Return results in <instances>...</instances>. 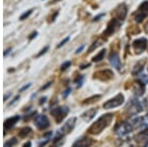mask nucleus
Listing matches in <instances>:
<instances>
[{
    "mask_svg": "<svg viewBox=\"0 0 148 147\" xmlns=\"http://www.w3.org/2000/svg\"><path fill=\"white\" fill-rule=\"evenodd\" d=\"M113 118H114V116L112 115V113L103 115L99 120H96V122L89 127L88 131L92 134H99L100 132H102L107 126H109L110 124L112 122V120H113Z\"/></svg>",
    "mask_w": 148,
    "mask_h": 147,
    "instance_id": "obj_1",
    "label": "nucleus"
},
{
    "mask_svg": "<svg viewBox=\"0 0 148 147\" xmlns=\"http://www.w3.org/2000/svg\"><path fill=\"white\" fill-rule=\"evenodd\" d=\"M125 110L128 115H137L138 113L142 112L143 109L139 101L136 100V99H132V100L128 102Z\"/></svg>",
    "mask_w": 148,
    "mask_h": 147,
    "instance_id": "obj_2",
    "label": "nucleus"
},
{
    "mask_svg": "<svg viewBox=\"0 0 148 147\" xmlns=\"http://www.w3.org/2000/svg\"><path fill=\"white\" fill-rule=\"evenodd\" d=\"M114 132H116L118 135L121 136H125L126 134H128L130 132H131L132 130V126H131L130 124L126 122H121L120 124H118L114 127Z\"/></svg>",
    "mask_w": 148,
    "mask_h": 147,
    "instance_id": "obj_3",
    "label": "nucleus"
},
{
    "mask_svg": "<svg viewBox=\"0 0 148 147\" xmlns=\"http://www.w3.org/2000/svg\"><path fill=\"white\" fill-rule=\"evenodd\" d=\"M69 113V109L67 107H58L53 110H51V115L56 118V122H61L62 120L66 117V115Z\"/></svg>",
    "mask_w": 148,
    "mask_h": 147,
    "instance_id": "obj_4",
    "label": "nucleus"
},
{
    "mask_svg": "<svg viewBox=\"0 0 148 147\" xmlns=\"http://www.w3.org/2000/svg\"><path fill=\"white\" fill-rule=\"evenodd\" d=\"M125 101V97H123V94H119L116 95L114 98L111 99V100L107 101L106 103L104 104V109H113V108H116V107L121 106V104Z\"/></svg>",
    "mask_w": 148,
    "mask_h": 147,
    "instance_id": "obj_5",
    "label": "nucleus"
},
{
    "mask_svg": "<svg viewBox=\"0 0 148 147\" xmlns=\"http://www.w3.org/2000/svg\"><path fill=\"white\" fill-rule=\"evenodd\" d=\"M133 49H134V51L136 53H142L143 51L146 49L147 46V40L145 38H140L138 40H135L134 42H132Z\"/></svg>",
    "mask_w": 148,
    "mask_h": 147,
    "instance_id": "obj_6",
    "label": "nucleus"
},
{
    "mask_svg": "<svg viewBox=\"0 0 148 147\" xmlns=\"http://www.w3.org/2000/svg\"><path fill=\"white\" fill-rule=\"evenodd\" d=\"M35 124L36 126L38 127L39 129L40 130H44L47 129L49 126V120L46 116H42V115H40L36 118L35 120Z\"/></svg>",
    "mask_w": 148,
    "mask_h": 147,
    "instance_id": "obj_7",
    "label": "nucleus"
},
{
    "mask_svg": "<svg viewBox=\"0 0 148 147\" xmlns=\"http://www.w3.org/2000/svg\"><path fill=\"white\" fill-rule=\"evenodd\" d=\"M95 78L99 80H102V81H109L110 79H112L114 76V73L112 70L110 69H104V70H100L96 72L94 74Z\"/></svg>",
    "mask_w": 148,
    "mask_h": 147,
    "instance_id": "obj_8",
    "label": "nucleus"
},
{
    "mask_svg": "<svg viewBox=\"0 0 148 147\" xmlns=\"http://www.w3.org/2000/svg\"><path fill=\"white\" fill-rule=\"evenodd\" d=\"M75 122H76V118H69V120H67V122H66V124H64L62 127H61V129L58 131L59 135L63 136L65 133H68V132H70L71 130L74 129V126H75Z\"/></svg>",
    "mask_w": 148,
    "mask_h": 147,
    "instance_id": "obj_9",
    "label": "nucleus"
},
{
    "mask_svg": "<svg viewBox=\"0 0 148 147\" xmlns=\"http://www.w3.org/2000/svg\"><path fill=\"white\" fill-rule=\"evenodd\" d=\"M114 15L116 18L120 21H123L127 15V7L125 4H120L116 9H114Z\"/></svg>",
    "mask_w": 148,
    "mask_h": 147,
    "instance_id": "obj_10",
    "label": "nucleus"
},
{
    "mask_svg": "<svg viewBox=\"0 0 148 147\" xmlns=\"http://www.w3.org/2000/svg\"><path fill=\"white\" fill-rule=\"evenodd\" d=\"M109 60H110V63L112 64L113 67H114L116 69L120 70L121 69V59H120V56L116 53H113L111 55L109 56Z\"/></svg>",
    "mask_w": 148,
    "mask_h": 147,
    "instance_id": "obj_11",
    "label": "nucleus"
},
{
    "mask_svg": "<svg viewBox=\"0 0 148 147\" xmlns=\"http://www.w3.org/2000/svg\"><path fill=\"white\" fill-rule=\"evenodd\" d=\"M19 120H20V117H19V116H15V117L7 118V120H5V122H4V129H12L14 125L17 124V122Z\"/></svg>",
    "mask_w": 148,
    "mask_h": 147,
    "instance_id": "obj_12",
    "label": "nucleus"
},
{
    "mask_svg": "<svg viewBox=\"0 0 148 147\" xmlns=\"http://www.w3.org/2000/svg\"><path fill=\"white\" fill-rule=\"evenodd\" d=\"M132 90H133V92H134L135 95H137V96H141V95L144 94V91H145L144 85L138 81V83L136 82V83H134V84H133Z\"/></svg>",
    "mask_w": 148,
    "mask_h": 147,
    "instance_id": "obj_13",
    "label": "nucleus"
},
{
    "mask_svg": "<svg viewBox=\"0 0 148 147\" xmlns=\"http://www.w3.org/2000/svg\"><path fill=\"white\" fill-rule=\"evenodd\" d=\"M116 19H113V20H111V22L109 23L108 27H107V30L104 32V35L107 36V37L111 36L114 32V30H116Z\"/></svg>",
    "mask_w": 148,
    "mask_h": 147,
    "instance_id": "obj_14",
    "label": "nucleus"
},
{
    "mask_svg": "<svg viewBox=\"0 0 148 147\" xmlns=\"http://www.w3.org/2000/svg\"><path fill=\"white\" fill-rule=\"evenodd\" d=\"M97 113V110L96 109H90L88 110L87 112H85L82 115V118L85 120V122H90L93 118L96 116Z\"/></svg>",
    "mask_w": 148,
    "mask_h": 147,
    "instance_id": "obj_15",
    "label": "nucleus"
},
{
    "mask_svg": "<svg viewBox=\"0 0 148 147\" xmlns=\"http://www.w3.org/2000/svg\"><path fill=\"white\" fill-rule=\"evenodd\" d=\"M92 143H93L92 139L86 137V138H82V139H80V140H78L75 143V145L78 147H89L92 145Z\"/></svg>",
    "mask_w": 148,
    "mask_h": 147,
    "instance_id": "obj_16",
    "label": "nucleus"
},
{
    "mask_svg": "<svg viewBox=\"0 0 148 147\" xmlns=\"http://www.w3.org/2000/svg\"><path fill=\"white\" fill-rule=\"evenodd\" d=\"M144 65H145V61L142 60V61H139L138 63L134 65V67H133L132 69V75H138L140 72L143 70V68H144Z\"/></svg>",
    "mask_w": 148,
    "mask_h": 147,
    "instance_id": "obj_17",
    "label": "nucleus"
},
{
    "mask_svg": "<svg viewBox=\"0 0 148 147\" xmlns=\"http://www.w3.org/2000/svg\"><path fill=\"white\" fill-rule=\"evenodd\" d=\"M31 132H32V129H31L30 127H23V129L20 130V132H19V136L22 137V138H25V137H27Z\"/></svg>",
    "mask_w": 148,
    "mask_h": 147,
    "instance_id": "obj_18",
    "label": "nucleus"
},
{
    "mask_svg": "<svg viewBox=\"0 0 148 147\" xmlns=\"http://www.w3.org/2000/svg\"><path fill=\"white\" fill-rule=\"evenodd\" d=\"M105 53H106V49H102L97 55H95L94 57L92 58V60L94 61V62H98V61L103 60V58H104V56H105Z\"/></svg>",
    "mask_w": 148,
    "mask_h": 147,
    "instance_id": "obj_19",
    "label": "nucleus"
},
{
    "mask_svg": "<svg viewBox=\"0 0 148 147\" xmlns=\"http://www.w3.org/2000/svg\"><path fill=\"white\" fill-rule=\"evenodd\" d=\"M138 12L144 14V15H147L148 14V1H144L143 3H141V5L139 6V11Z\"/></svg>",
    "mask_w": 148,
    "mask_h": 147,
    "instance_id": "obj_20",
    "label": "nucleus"
},
{
    "mask_svg": "<svg viewBox=\"0 0 148 147\" xmlns=\"http://www.w3.org/2000/svg\"><path fill=\"white\" fill-rule=\"evenodd\" d=\"M100 98H101V96H100V95H97V96H94V97H92V98L87 99L86 101L83 102V104H84V105H86V104L95 103V102H97V100H99Z\"/></svg>",
    "mask_w": 148,
    "mask_h": 147,
    "instance_id": "obj_21",
    "label": "nucleus"
},
{
    "mask_svg": "<svg viewBox=\"0 0 148 147\" xmlns=\"http://www.w3.org/2000/svg\"><path fill=\"white\" fill-rule=\"evenodd\" d=\"M145 17H146V15H144V14L140 13V12H137V14L134 16V20L136 21L137 23H140L143 21V19H144Z\"/></svg>",
    "mask_w": 148,
    "mask_h": 147,
    "instance_id": "obj_22",
    "label": "nucleus"
},
{
    "mask_svg": "<svg viewBox=\"0 0 148 147\" xmlns=\"http://www.w3.org/2000/svg\"><path fill=\"white\" fill-rule=\"evenodd\" d=\"M138 81L140 83H142L143 85H146L148 83V76L147 75H140V76L138 77Z\"/></svg>",
    "mask_w": 148,
    "mask_h": 147,
    "instance_id": "obj_23",
    "label": "nucleus"
},
{
    "mask_svg": "<svg viewBox=\"0 0 148 147\" xmlns=\"http://www.w3.org/2000/svg\"><path fill=\"white\" fill-rule=\"evenodd\" d=\"M17 143V139L16 138H12L10 139V140H8V141H6L5 142V144H4V147H12L14 145V144H16Z\"/></svg>",
    "mask_w": 148,
    "mask_h": 147,
    "instance_id": "obj_24",
    "label": "nucleus"
},
{
    "mask_svg": "<svg viewBox=\"0 0 148 147\" xmlns=\"http://www.w3.org/2000/svg\"><path fill=\"white\" fill-rule=\"evenodd\" d=\"M132 124H134V125H140V124H143V118H133L132 120Z\"/></svg>",
    "mask_w": 148,
    "mask_h": 147,
    "instance_id": "obj_25",
    "label": "nucleus"
},
{
    "mask_svg": "<svg viewBox=\"0 0 148 147\" xmlns=\"http://www.w3.org/2000/svg\"><path fill=\"white\" fill-rule=\"evenodd\" d=\"M32 12H33V10H32V9H31V10H29V11H27V12H25V13H24L23 15H22V16H21V17H20V20H21V21L25 20L26 18H28L29 16L31 15V13H32Z\"/></svg>",
    "mask_w": 148,
    "mask_h": 147,
    "instance_id": "obj_26",
    "label": "nucleus"
},
{
    "mask_svg": "<svg viewBox=\"0 0 148 147\" xmlns=\"http://www.w3.org/2000/svg\"><path fill=\"white\" fill-rule=\"evenodd\" d=\"M70 64H71L70 61H65V62H64L63 64L60 66V69H61V71L66 70V69H67V68L69 67V66H70Z\"/></svg>",
    "mask_w": 148,
    "mask_h": 147,
    "instance_id": "obj_27",
    "label": "nucleus"
},
{
    "mask_svg": "<svg viewBox=\"0 0 148 147\" xmlns=\"http://www.w3.org/2000/svg\"><path fill=\"white\" fill-rule=\"evenodd\" d=\"M47 49H49V46H46V47H45L44 49H42V51H40V53H39V54H38V55H37V57H40V55H42V54H44V53H46V51H47Z\"/></svg>",
    "mask_w": 148,
    "mask_h": 147,
    "instance_id": "obj_28",
    "label": "nucleus"
},
{
    "mask_svg": "<svg viewBox=\"0 0 148 147\" xmlns=\"http://www.w3.org/2000/svg\"><path fill=\"white\" fill-rule=\"evenodd\" d=\"M68 41H69V37H67V38H65V39H64V40H63V41H62V42H60V44H58V46H57V47H61V46H63V44H66V42H67Z\"/></svg>",
    "mask_w": 148,
    "mask_h": 147,
    "instance_id": "obj_29",
    "label": "nucleus"
},
{
    "mask_svg": "<svg viewBox=\"0 0 148 147\" xmlns=\"http://www.w3.org/2000/svg\"><path fill=\"white\" fill-rule=\"evenodd\" d=\"M37 36H38V32H36V31H35V32H33L32 34L29 36V40H33L34 38L37 37Z\"/></svg>",
    "mask_w": 148,
    "mask_h": 147,
    "instance_id": "obj_30",
    "label": "nucleus"
},
{
    "mask_svg": "<svg viewBox=\"0 0 148 147\" xmlns=\"http://www.w3.org/2000/svg\"><path fill=\"white\" fill-rule=\"evenodd\" d=\"M83 79H84V77H83V76H80V77H79V79L76 80V83H77V84H78V87H80V86H81V84H82Z\"/></svg>",
    "mask_w": 148,
    "mask_h": 147,
    "instance_id": "obj_31",
    "label": "nucleus"
},
{
    "mask_svg": "<svg viewBox=\"0 0 148 147\" xmlns=\"http://www.w3.org/2000/svg\"><path fill=\"white\" fill-rule=\"evenodd\" d=\"M98 46V42H95L94 44H93V46H92V47H90V49H89V53H91V51H94V49H96V46Z\"/></svg>",
    "mask_w": 148,
    "mask_h": 147,
    "instance_id": "obj_32",
    "label": "nucleus"
},
{
    "mask_svg": "<svg viewBox=\"0 0 148 147\" xmlns=\"http://www.w3.org/2000/svg\"><path fill=\"white\" fill-rule=\"evenodd\" d=\"M18 99H19V96H17V97H15V98H14V100L11 102V103H9V106H11V105H13L14 103H16V102L18 101Z\"/></svg>",
    "mask_w": 148,
    "mask_h": 147,
    "instance_id": "obj_33",
    "label": "nucleus"
},
{
    "mask_svg": "<svg viewBox=\"0 0 148 147\" xmlns=\"http://www.w3.org/2000/svg\"><path fill=\"white\" fill-rule=\"evenodd\" d=\"M30 86H31V84H27V85H26V86H24L23 88H21V89H20V92H23L24 90L28 89V88H29V87H30Z\"/></svg>",
    "mask_w": 148,
    "mask_h": 147,
    "instance_id": "obj_34",
    "label": "nucleus"
},
{
    "mask_svg": "<svg viewBox=\"0 0 148 147\" xmlns=\"http://www.w3.org/2000/svg\"><path fill=\"white\" fill-rule=\"evenodd\" d=\"M103 16H104V14H101V15H98V16H96V17H95L94 19H93V21H94V22H96L98 19H100L101 17H103Z\"/></svg>",
    "mask_w": 148,
    "mask_h": 147,
    "instance_id": "obj_35",
    "label": "nucleus"
},
{
    "mask_svg": "<svg viewBox=\"0 0 148 147\" xmlns=\"http://www.w3.org/2000/svg\"><path fill=\"white\" fill-rule=\"evenodd\" d=\"M71 90H70V88H68L67 90L65 91V93H64V95H63V97L64 98H66V96H68V94H69V92H70Z\"/></svg>",
    "mask_w": 148,
    "mask_h": 147,
    "instance_id": "obj_36",
    "label": "nucleus"
},
{
    "mask_svg": "<svg viewBox=\"0 0 148 147\" xmlns=\"http://www.w3.org/2000/svg\"><path fill=\"white\" fill-rule=\"evenodd\" d=\"M83 49H84V46H81L79 49H78L77 51H76V53H80V51H83Z\"/></svg>",
    "mask_w": 148,
    "mask_h": 147,
    "instance_id": "obj_37",
    "label": "nucleus"
},
{
    "mask_svg": "<svg viewBox=\"0 0 148 147\" xmlns=\"http://www.w3.org/2000/svg\"><path fill=\"white\" fill-rule=\"evenodd\" d=\"M11 51V49L9 47V49H7L5 51H4V56H6V55H8V53H9V51Z\"/></svg>",
    "mask_w": 148,
    "mask_h": 147,
    "instance_id": "obj_38",
    "label": "nucleus"
},
{
    "mask_svg": "<svg viewBox=\"0 0 148 147\" xmlns=\"http://www.w3.org/2000/svg\"><path fill=\"white\" fill-rule=\"evenodd\" d=\"M31 146H32V144H31V142H30V141L27 142V143H25V144L23 145V147H31Z\"/></svg>",
    "mask_w": 148,
    "mask_h": 147,
    "instance_id": "obj_39",
    "label": "nucleus"
},
{
    "mask_svg": "<svg viewBox=\"0 0 148 147\" xmlns=\"http://www.w3.org/2000/svg\"><path fill=\"white\" fill-rule=\"evenodd\" d=\"M57 14H58V12H56V14H54V15H53V17H52L51 18V22H53V21H54V19H56V16H57Z\"/></svg>",
    "mask_w": 148,
    "mask_h": 147,
    "instance_id": "obj_40",
    "label": "nucleus"
},
{
    "mask_svg": "<svg viewBox=\"0 0 148 147\" xmlns=\"http://www.w3.org/2000/svg\"><path fill=\"white\" fill-rule=\"evenodd\" d=\"M146 118H147V120H148V113H146Z\"/></svg>",
    "mask_w": 148,
    "mask_h": 147,
    "instance_id": "obj_41",
    "label": "nucleus"
},
{
    "mask_svg": "<svg viewBox=\"0 0 148 147\" xmlns=\"http://www.w3.org/2000/svg\"><path fill=\"white\" fill-rule=\"evenodd\" d=\"M73 147H78V146H76V145H74V146H73Z\"/></svg>",
    "mask_w": 148,
    "mask_h": 147,
    "instance_id": "obj_42",
    "label": "nucleus"
}]
</instances>
